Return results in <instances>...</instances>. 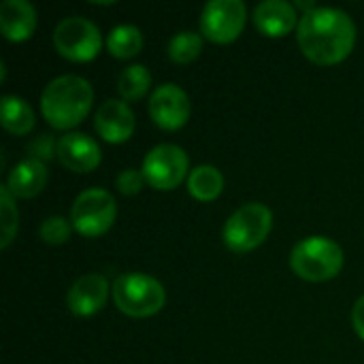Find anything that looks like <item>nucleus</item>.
Returning <instances> with one entry per match:
<instances>
[{
	"label": "nucleus",
	"mask_w": 364,
	"mask_h": 364,
	"mask_svg": "<svg viewBox=\"0 0 364 364\" xmlns=\"http://www.w3.org/2000/svg\"><path fill=\"white\" fill-rule=\"evenodd\" d=\"M149 117L162 130H179L190 119V98L175 83H162L149 98Z\"/></svg>",
	"instance_id": "9d476101"
},
{
	"label": "nucleus",
	"mask_w": 364,
	"mask_h": 364,
	"mask_svg": "<svg viewBox=\"0 0 364 364\" xmlns=\"http://www.w3.org/2000/svg\"><path fill=\"white\" fill-rule=\"evenodd\" d=\"M0 122L11 134L26 136L34 128V111L19 96H2L0 100Z\"/></svg>",
	"instance_id": "f3484780"
},
{
	"label": "nucleus",
	"mask_w": 364,
	"mask_h": 364,
	"mask_svg": "<svg viewBox=\"0 0 364 364\" xmlns=\"http://www.w3.org/2000/svg\"><path fill=\"white\" fill-rule=\"evenodd\" d=\"M109 292L111 288L105 275L87 273L70 286L66 294V307L77 318H90L107 305Z\"/></svg>",
	"instance_id": "f8f14e48"
},
{
	"label": "nucleus",
	"mask_w": 364,
	"mask_h": 364,
	"mask_svg": "<svg viewBox=\"0 0 364 364\" xmlns=\"http://www.w3.org/2000/svg\"><path fill=\"white\" fill-rule=\"evenodd\" d=\"M36 30V9L28 0H4L0 4V32L11 43L28 41Z\"/></svg>",
	"instance_id": "2eb2a0df"
},
{
	"label": "nucleus",
	"mask_w": 364,
	"mask_h": 364,
	"mask_svg": "<svg viewBox=\"0 0 364 364\" xmlns=\"http://www.w3.org/2000/svg\"><path fill=\"white\" fill-rule=\"evenodd\" d=\"M70 230H73V224L66 218L51 215V218L43 220L38 235H41L43 243H47V245H64L70 239Z\"/></svg>",
	"instance_id": "5701e85b"
},
{
	"label": "nucleus",
	"mask_w": 364,
	"mask_h": 364,
	"mask_svg": "<svg viewBox=\"0 0 364 364\" xmlns=\"http://www.w3.org/2000/svg\"><path fill=\"white\" fill-rule=\"evenodd\" d=\"M55 51L70 62H90L102 47L100 30L85 17L73 15L62 19L53 30Z\"/></svg>",
	"instance_id": "6e6552de"
},
{
	"label": "nucleus",
	"mask_w": 364,
	"mask_h": 364,
	"mask_svg": "<svg viewBox=\"0 0 364 364\" xmlns=\"http://www.w3.org/2000/svg\"><path fill=\"white\" fill-rule=\"evenodd\" d=\"M245 19L247 9L241 0H211L200 13V34L215 45H228L241 36Z\"/></svg>",
	"instance_id": "1a4fd4ad"
},
{
	"label": "nucleus",
	"mask_w": 364,
	"mask_h": 364,
	"mask_svg": "<svg viewBox=\"0 0 364 364\" xmlns=\"http://www.w3.org/2000/svg\"><path fill=\"white\" fill-rule=\"evenodd\" d=\"M141 171L147 179V186L160 192H168L179 188L190 177V158L179 145L162 143L147 151Z\"/></svg>",
	"instance_id": "0eeeda50"
},
{
	"label": "nucleus",
	"mask_w": 364,
	"mask_h": 364,
	"mask_svg": "<svg viewBox=\"0 0 364 364\" xmlns=\"http://www.w3.org/2000/svg\"><path fill=\"white\" fill-rule=\"evenodd\" d=\"M296 6L286 0H264L254 9V26L260 34L271 38H282L299 28Z\"/></svg>",
	"instance_id": "4468645a"
},
{
	"label": "nucleus",
	"mask_w": 364,
	"mask_h": 364,
	"mask_svg": "<svg viewBox=\"0 0 364 364\" xmlns=\"http://www.w3.org/2000/svg\"><path fill=\"white\" fill-rule=\"evenodd\" d=\"M222 190H224V177L215 166L200 164L190 171L188 192L192 194V198H196L200 203H211L222 194Z\"/></svg>",
	"instance_id": "a211bd4d"
},
{
	"label": "nucleus",
	"mask_w": 364,
	"mask_h": 364,
	"mask_svg": "<svg viewBox=\"0 0 364 364\" xmlns=\"http://www.w3.org/2000/svg\"><path fill=\"white\" fill-rule=\"evenodd\" d=\"M273 228V213L262 203H247L239 207L224 224V245L235 254H250L260 247Z\"/></svg>",
	"instance_id": "39448f33"
},
{
	"label": "nucleus",
	"mask_w": 364,
	"mask_h": 364,
	"mask_svg": "<svg viewBox=\"0 0 364 364\" xmlns=\"http://www.w3.org/2000/svg\"><path fill=\"white\" fill-rule=\"evenodd\" d=\"M115 307L130 318H151L164 303L166 292L162 284L143 273H124L111 286Z\"/></svg>",
	"instance_id": "20e7f679"
},
{
	"label": "nucleus",
	"mask_w": 364,
	"mask_h": 364,
	"mask_svg": "<svg viewBox=\"0 0 364 364\" xmlns=\"http://www.w3.org/2000/svg\"><path fill=\"white\" fill-rule=\"evenodd\" d=\"M117 218V205L111 192L102 188L83 190L70 207L73 228L87 239L105 235Z\"/></svg>",
	"instance_id": "423d86ee"
},
{
	"label": "nucleus",
	"mask_w": 364,
	"mask_h": 364,
	"mask_svg": "<svg viewBox=\"0 0 364 364\" xmlns=\"http://www.w3.org/2000/svg\"><path fill=\"white\" fill-rule=\"evenodd\" d=\"M47 181H49L47 164H43L38 160H32V158H26V160L17 162L11 168L4 186H6V190L11 192L13 198L28 200V198L38 196L45 190Z\"/></svg>",
	"instance_id": "dca6fc26"
},
{
	"label": "nucleus",
	"mask_w": 364,
	"mask_h": 364,
	"mask_svg": "<svg viewBox=\"0 0 364 364\" xmlns=\"http://www.w3.org/2000/svg\"><path fill=\"white\" fill-rule=\"evenodd\" d=\"M203 51V34L200 32H192V30H181L177 32L171 43H168V58L175 64H190L194 62Z\"/></svg>",
	"instance_id": "412c9836"
},
{
	"label": "nucleus",
	"mask_w": 364,
	"mask_h": 364,
	"mask_svg": "<svg viewBox=\"0 0 364 364\" xmlns=\"http://www.w3.org/2000/svg\"><path fill=\"white\" fill-rule=\"evenodd\" d=\"M134 126H136V119H134L132 109L128 107V102L119 98L105 100L94 115V128L98 136L111 145L126 143L134 134Z\"/></svg>",
	"instance_id": "9b49d317"
},
{
	"label": "nucleus",
	"mask_w": 364,
	"mask_h": 364,
	"mask_svg": "<svg viewBox=\"0 0 364 364\" xmlns=\"http://www.w3.org/2000/svg\"><path fill=\"white\" fill-rule=\"evenodd\" d=\"M28 158L47 164L49 160L58 158V141L51 134H38L28 143Z\"/></svg>",
	"instance_id": "b1692460"
},
{
	"label": "nucleus",
	"mask_w": 364,
	"mask_h": 364,
	"mask_svg": "<svg viewBox=\"0 0 364 364\" xmlns=\"http://www.w3.org/2000/svg\"><path fill=\"white\" fill-rule=\"evenodd\" d=\"M296 41L307 60L320 66H335L354 51L356 26L346 11L318 6L301 15Z\"/></svg>",
	"instance_id": "f257e3e1"
},
{
	"label": "nucleus",
	"mask_w": 364,
	"mask_h": 364,
	"mask_svg": "<svg viewBox=\"0 0 364 364\" xmlns=\"http://www.w3.org/2000/svg\"><path fill=\"white\" fill-rule=\"evenodd\" d=\"M149 85H151V75L143 64H130L117 77V92L124 102L141 100L149 92Z\"/></svg>",
	"instance_id": "aec40b11"
},
{
	"label": "nucleus",
	"mask_w": 364,
	"mask_h": 364,
	"mask_svg": "<svg viewBox=\"0 0 364 364\" xmlns=\"http://www.w3.org/2000/svg\"><path fill=\"white\" fill-rule=\"evenodd\" d=\"M107 49L117 60H130L141 53L143 49V34L136 26L124 23L115 26L107 34Z\"/></svg>",
	"instance_id": "6ab92c4d"
},
{
	"label": "nucleus",
	"mask_w": 364,
	"mask_h": 364,
	"mask_svg": "<svg viewBox=\"0 0 364 364\" xmlns=\"http://www.w3.org/2000/svg\"><path fill=\"white\" fill-rule=\"evenodd\" d=\"M19 228V211L15 205V198L11 196V192L6 190V186L0 188V247L6 250Z\"/></svg>",
	"instance_id": "4be33fe9"
},
{
	"label": "nucleus",
	"mask_w": 364,
	"mask_h": 364,
	"mask_svg": "<svg viewBox=\"0 0 364 364\" xmlns=\"http://www.w3.org/2000/svg\"><path fill=\"white\" fill-rule=\"evenodd\" d=\"M147 179L143 175V171L136 168H126L115 177V188L124 194V196H134L145 188Z\"/></svg>",
	"instance_id": "393cba45"
},
{
	"label": "nucleus",
	"mask_w": 364,
	"mask_h": 364,
	"mask_svg": "<svg viewBox=\"0 0 364 364\" xmlns=\"http://www.w3.org/2000/svg\"><path fill=\"white\" fill-rule=\"evenodd\" d=\"M352 326H354L356 335L364 341V294L356 301V305L352 309Z\"/></svg>",
	"instance_id": "a878e982"
},
{
	"label": "nucleus",
	"mask_w": 364,
	"mask_h": 364,
	"mask_svg": "<svg viewBox=\"0 0 364 364\" xmlns=\"http://www.w3.org/2000/svg\"><path fill=\"white\" fill-rule=\"evenodd\" d=\"M58 160L73 173H92L100 164L102 151L98 143L87 134L66 132L58 139Z\"/></svg>",
	"instance_id": "ddd939ff"
},
{
	"label": "nucleus",
	"mask_w": 364,
	"mask_h": 364,
	"mask_svg": "<svg viewBox=\"0 0 364 364\" xmlns=\"http://www.w3.org/2000/svg\"><path fill=\"white\" fill-rule=\"evenodd\" d=\"M343 250L328 237H307L294 245L290 254L292 271L311 284H322L337 277L343 269Z\"/></svg>",
	"instance_id": "7ed1b4c3"
},
{
	"label": "nucleus",
	"mask_w": 364,
	"mask_h": 364,
	"mask_svg": "<svg viewBox=\"0 0 364 364\" xmlns=\"http://www.w3.org/2000/svg\"><path fill=\"white\" fill-rule=\"evenodd\" d=\"M94 102L90 81L77 75H62L47 83L41 94V113L55 130H70L79 126Z\"/></svg>",
	"instance_id": "f03ea898"
}]
</instances>
